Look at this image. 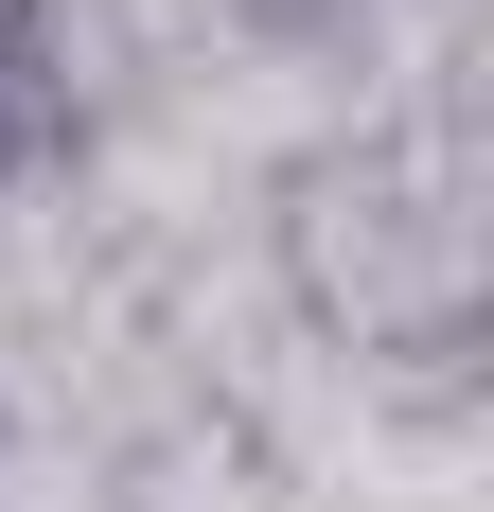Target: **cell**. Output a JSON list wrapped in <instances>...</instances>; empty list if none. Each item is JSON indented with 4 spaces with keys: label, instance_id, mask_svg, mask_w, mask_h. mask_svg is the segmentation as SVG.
Wrapping results in <instances>:
<instances>
[{
    "label": "cell",
    "instance_id": "obj_3",
    "mask_svg": "<svg viewBox=\"0 0 494 512\" xmlns=\"http://www.w3.org/2000/svg\"><path fill=\"white\" fill-rule=\"evenodd\" d=\"M247 18H265V36H300V53H318V36H353L371 0H247Z\"/></svg>",
    "mask_w": 494,
    "mask_h": 512
},
{
    "label": "cell",
    "instance_id": "obj_2",
    "mask_svg": "<svg viewBox=\"0 0 494 512\" xmlns=\"http://www.w3.org/2000/svg\"><path fill=\"white\" fill-rule=\"evenodd\" d=\"M89 159V89H71V0H0V195H36Z\"/></svg>",
    "mask_w": 494,
    "mask_h": 512
},
{
    "label": "cell",
    "instance_id": "obj_1",
    "mask_svg": "<svg viewBox=\"0 0 494 512\" xmlns=\"http://www.w3.org/2000/svg\"><path fill=\"white\" fill-rule=\"evenodd\" d=\"M283 283L336 354H459L477 336V177L459 124H353L283 159Z\"/></svg>",
    "mask_w": 494,
    "mask_h": 512
}]
</instances>
